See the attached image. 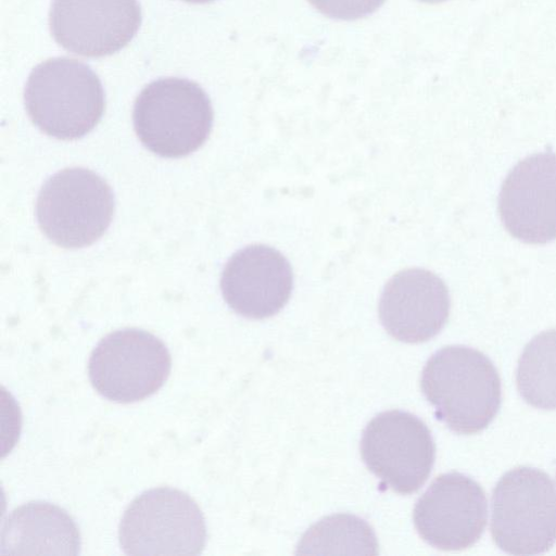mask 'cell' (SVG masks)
Returning a JSON list of instances; mask_svg holds the SVG:
<instances>
[{
    "label": "cell",
    "mask_w": 556,
    "mask_h": 556,
    "mask_svg": "<svg viewBox=\"0 0 556 556\" xmlns=\"http://www.w3.org/2000/svg\"><path fill=\"white\" fill-rule=\"evenodd\" d=\"M435 417L458 434L485 429L496 416L501 379L483 353L465 345L440 349L426 363L420 379Z\"/></svg>",
    "instance_id": "cell-1"
},
{
    "label": "cell",
    "mask_w": 556,
    "mask_h": 556,
    "mask_svg": "<svg viewBox=\"0 0 556 556\" xmlns=\"http://www.w3.org/2000/svg\"><path fill=\"white\" fill-rule=\"evenodd\" d=\"M24 103L31 122L47 135L73 140L91 131L101 119L105 98L91 67L60 56L39 63L30 72Z\"/></svg>",
    "instance_id": "cell-2"
},
{
    "label": "cell",
    "mask_w": 556,
    "mask_h": 556,
    "mask_svg": "<svg viewBox=\"0 0 556 556\" xmlns=\"http://www.w3.org/2000/svg\"><path fill=\"white\" fill-rule=\"evenodd\" d=\"M213 108L194 81L167 77L147 85L137 97L132 121L141 143L163 157L194 152L208 138Z\"/></svg>",
    "instance_id": "cell-3"
},
{
    "label": "cell",
    "mask_w": 556,
    "mask_h": 556,
    "mask_svg": "<svg viewBox=\"0 0 556 556\" xmlns=\"http://www.w3.org/2000/svg\"><path fill=\"white\" fill-rule=\"evenodd\" d=\"M491 535L511 555H536L556 543V489L549 476L532 467L507 471L491 498Z\"/></svg>",
    "instance_id": "cell-4"
},
{
    "label": "cell",
    "mask_w": 556,
    "mask_h": 556,
    "mask_svg": "<svg viewBox=\"0 0 556 556\" xmlns=\"http://www.w3.org/2000/svg\"><path fill=\"white\" fill-rule=\"evenodd\" d=\"M114 213L110 186L96 173L72 167L58 172L40 189L36 217L41 231L65 249L90 245L109 228Z\"/></svg>",
    "instance_id": "cell-5"
},
{
    "label": "cell",
    "mask_w": 556,
    "mask_h": 556,
    "mask_svg": "<svg viewBox=\"0 0 556 556\" xmlns=\"http://www.w3.org/2000/svg\"><path fill=\"white\" fill-rule=\"evenodd\" d=\"M126 555H199L206 527L198 504L185 492L155 488L137 496L118 528Z\"/></svg>",
    "instance_id": "cell-6"
},
{
    "label": "cell",
    "mask_w": 556,
    "mask_h": 556,
    "mask_svg": "<svg viewBox=\"0 0 556 556\" xmlns=\"http://www.w3.org/2000/svg\"><path fill=\"white\" fill-rule=\"evenodd\" d=\"M172 368L166 345L141 329L109 333L93 349L88 364L96 391L117 403H132L155 393Z\"/></svg>",
    "instance_id": "cell-7"
},
{
    "label": "cell",
    "mask_w": 556,
    "mask_h": 556,
    "mask_svg": "<svg viewBox=\"0 0 556 556\" xmlns=\"http://www.w3.org/2000/svg\"><path fill=\"white\" fill-rule=\"evenodd\" d=\"M361 455L367 468L399 494H412L427 481L435 457L430 430L415 415L387 410L365 427Z\"/></svg>",
    "instance_id": "cell-8"
},
{
    "label": "cell",
    "mask_w": 556,
    "mask_h": 556,
    "mask_svg": "<svg viewBox=\"0 0 556 556\" xmlns=\"http://www.w3.org/2000/svg\"><path fill=\"white\" fill-rule=\"evenodd\" d=\"M485 494L475 480L459 472L437 477L416 502L413 519L420 538L442 551L472 546L488 518Z\"/></svg>",
    "instance_id": "cell-9"
},
{
    "label": "cell",
    "mask_w": 556,
    "mask_h": 556,
    "mask_svg": "<svg viewBox=\"0 0 556 556\" xmlns=\"http://www.w3.org/2000/svg\"><path fill=\"white\" fill-rule=\"evenodd\" d=\"M141 24L137 0H52L50 31L65 50L102 58L124 48Z\"/></svg>",
    "instance_id": "cell-10"
},
{
    "label": "cell",
    "mask_w": 556,
    "mask_h": 556,
    "mask_svg": "<svg viewBox=\"0 0 556 556\" xmlns=\"http://www.w3.org/2000/svg\"><path fill=\"white\" fill-rule=\"evenodd\" d=\"M505 229L529 244L556 239V153H535L506 176L498 197Z\"/></svg>",
    "instance_id": "cell-11"
},
{
    "label": "cell",
    "mask_w": 556,
    "mask_h": 556,
    "mask_svg": "<svg viewBox=\"0 0 556 556\" xmlns=\"http://www.w3.org/2000/svg\"><path fill=\"white\" fill-rule=\"evenodd\" d=\"M450 294L441 278L422 268L393 275L379 301V318L387 332L406 343L437 336L450 314Z\"/></svg>",
    "instance_id": "cell-12"
},
{
    "label": "cell",
    "mask_w": 556,
    "mask_h": 556,
    "mask_svg": "<svg viewBox=\"0 0 556 556\" xmlns=\"http://www.w3.org/2000/svg\"><path fill=\"white\" fill-rule=\"evenodd\" d=\"M293 274L276 249L252 244L236 252L220 279L224 300L237 314L263 319L277 314L289 301Z\"/></svg>",
    "instance_id": "cell-13"
},
{
    "label": "cell",
    "mask_w": 556,
    "mask_h": 556,
    "mask_svg": "<svg viewBox=\"0 0 556 556\" xmlns=\"http://www.w3.org/2000/svg\"><path fill=\"white\" fill-rule=\"evenodd\" d=\"M0 553L9 555H78L80 534L72 517L47 502H29L5 518Z\"/></svg>",
    "instance_id": "cell-14"
},
{
    "label": "cell",
    "mask_w": 556,
    "mask_h": 556,
    "mask_svg": "<svg viewBox=\"0 0 556 556\" xmlns=\"http://www.w3.org/2000/svg\"><path fill=\"white\" fill-rule=\"evenodd\" d=\"M521 397L540 409H556V329L535 336L523 349L516 371Z\"/></svg>",
    "instance_id": "cell-15"
},
{
    "label": "cell",
    "mask_w": 556,
    "mask_h": 556,
    "mask_svg": "<svg viewBox=\"0 0 556 556\" xmlns=\"http://www.w3.org/2000/svg\"><path fill=\"white\" fill-rule=\"evenodd\" d=\"M309 3L324 15L336 18L352 21L365 17L378 8L384 0H308Z\"/></svg>",
    "instance_id": "cell-16"
},
{
    "label": "cell",
    "mask_w": 556,
    "mask_h": 556,
    "mask_svg": "<svg viewBox=\"0 0 556 556\" xmlns=\"http://www.w3.org/2000/svg\"><path fill=\"white\" fill-rule=\"evenodd\" d=\"M184 1L192 2V3H206V2H210L213 0H184Z\"/></svg>",
    "instance_id": "cell-17"
},
{
    "label": "cell",
    "mask_w": 556,
    "mask_h": 556,
    "mask_svg": "<svg viewBox=\"0 0 556 556\" xmlns=\"http://www.w3.org/2000/svg\"><path fill=\"white\" fill-rule=\"evenodd\" d=\"M419 1L427 2V3H439V2H443L445 0H419Z\"/></svg>",
    "instance_id": "cell-18"
}]
</instances>
